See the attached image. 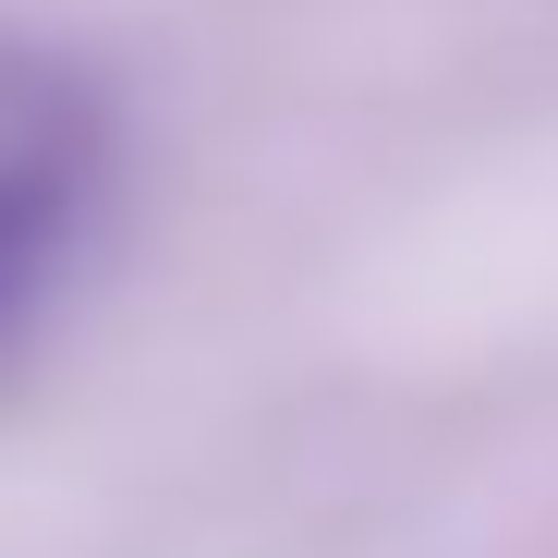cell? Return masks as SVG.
Returning <instances> with one entry per match:
<instances>
[{
    "instance_id": "6da1fadb",
    "label": "cell",
    "mask_w": 558,
    "mask_h": 558,
    "mask_svg": "<svg viewBox=\"0 0 558 558\" xmlns=\"http://www.w3.org/2000/svg\"><path fill=\"white\" fill-rule=\"evenodd\" d=\"M110 170V110L73 61H0V340L73 267Z\"/></svg>"
}]
</instances>
